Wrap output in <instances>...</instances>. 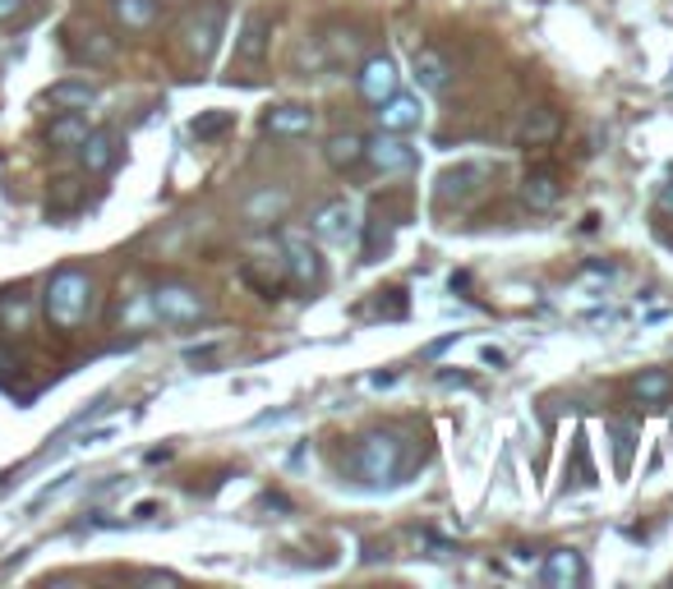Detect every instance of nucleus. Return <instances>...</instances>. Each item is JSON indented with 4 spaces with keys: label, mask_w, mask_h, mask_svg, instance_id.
Returning <instances> with one entry per match:
<instances>
[{
    "label": "nucleus",
    "mask_w": 673,
    "mask_h": 589,
    "mask_svg": "<svg viewBox=\"0 0 673 589\" xmlns=\"http://www.w3.org/2000/svg\"><path fill=\"white\" fill-rule=\"evenodd\" d=\"M42 309H47V323L51 327H79L92 309V277L84 267H61L55 277L47 281V294H42Z\"/></svg>",
    "instance_id": "nucleus-1"
},
{
    "label": "nucleus",
    "mask_w": 673,
    "mask_h": 589,
    "mask_svg": "<svg viewBox=\"0 0 673 589\" xmlns=\"http://www.w3.org/2000/svg\"><path fill=\"white\" fill-rule=\"evenodd\" d=\"M351 469L364 484H392L401 469V442L392 434H364L351 451Z\"/></svg>",
    "instance_id": "nucleus-2"
},
{
    "label": "nucleus",
    "mask_w": 673,
    "mask_h": 589,
    "mask_svg": "<svg viewBox=\"0 0 673 589\" xmlns=\"http://www.w3.org/2000/svg\"><path fill=\"white\" fill-rule=\"evenodd\" d=\"M208 313L203 294L195 286H180V281H162L158 290H152V318L166 323V327H189L199 323Z\"/></svg>",
    "instance_id": "nucleus-3"
},
{
    "label": "nucleus",
    "mask_w": 673,
    "mask_h": 589,
    "mask_svg": "<svg viewBox=\"0 0 673 589\" xmlns=\"http://www.w3.org/2000/svg\"><path fill=\"white\" fill-rule=\"evenodd\" d=\"M222 18H226L222 5H199V10L185 14V24H180V47H185V55H189L195 65H203L208 55H213L217 33H222Z\"/></svg>",
    "instance_id": "nucleus-4"
},
{
    "label": "nucleus",
    "mask_w": 673,
    "mask_h": 589,
    "mask_svg": "<svg viewBox=\"0 0 673 589\" xmlns=\"http://www.w3.org/2000/svg\"><path fill=\"white\" fill-rule=\"evenodd\" d=\"M364 162H370L378 175H407L415 166V148L407 139H397L392 129H383L378 139L364 143Z\"/></svg>",
    "instance_id": "nucleus-5"
},
{
    "label": "nucleus",
    "mask_w": 673,
    "mask_h": 589,
    "mask_svg": "<svg viewBox=\"0 0 673 589\" xmlns=\"http://www.w3.org/2000/svg\"><path fill=\"white\" fill-rule=\"evenodd\" d=\"M485 180H489L485 162H461V166L438 175V199H444V203H466V199H475Z\"/></svg>",
    "instance_id": "nucleus-6"
},
{
    "label": "nucleus",
    "mask_w": 673,
    "mask_h": 589,
    "mask_svg": "<svg viewBox=\"0 0 673 589\" xmlns=\"http://www.w3.org/2000/svg\"><path fill=\"white\" fill-rule=\"evenodd\" d=\"M267 42H273V18H267L263 10L245 14L240 37H236V61H240V65H263Z\"/></svg>",
    "instance_id": "nucleus-7"
},
{
    "label": "nucleus",
    "mask_w": 673,
    "mask_h": 589,
    "mask_svg": "<svg viewBox=\"0 0 673 589\" xmlns=\"http://www.w3.org/2000/svg\"><path fill=\"white\" fill-rule=\"evenodd\" d=\"M79 162L92 175L111 171L115 162H121V134H115V129H88V139L79 143Z\"/></svg>",
    "instance_id": "nucleus-8"
},
{
    "label": "nucleus",
    "mask_w": 673,
    "mask_h": 589,
    "mask_svg": "<svg viewBox=\"0 0 673 589\" xmlns=\"http://www.w3.org/2000/svg\"><path fill=\"white\" fill-rule=\"evenodd\" d=\"M360 92H364V102H374V106L397 92V65L388 55H370V61L360 65Z\"/></svg>",
    "instance_id": "nucleus-9"
},
{
    "label": "nucleus",
    "mask_w": 673,
    "mask_h": 589,
    "mask_svg": "<svg viewBox=\"0 0 673 589\" xmlns=\"http://www.w3.org/2000/svg\"><path fill=\"white\" fill-rule=\"evenodd\" d=\"M286 267H291V281H300V286H319L323 281L319 249L310 240H300V235H291V240H286Z\"/></svg>",
    "instance_id": "nucleus-10"
},
{
    "label": "nucleus",
    "mask_w": 673,
    "mask_h": 589,
    "mask_svg": "<svg viewBox=\"0 0 673 589\" xmlns=\"http://www.w3.org/2000/svg\"><path fill=\"white\" fill-rule=\"evenodd\" d=\"M540 580L549 589H572L586 580V566H582V553H572V548H559V553H549L545 566H540Z\"/></svg>",
    "instance_id": "nucleus-11"
},
{
    "label": "nucleus",
    "mask_w": 673,
    "mask_h": 589,
    "mask_svg": "<svg viewBox=\"0 0 673 589\" xmlns=\"http://www.w3.org/2000/svg\"><path fill=\"white\" fill-rule=\"evenodd\" d=\"M314 235L319 240H346V235L356 230V208L346 203V199H333V203H323L319 212H314Z\"/></svg>",
    "instance_id": "nucleus-12"
},
{
    "label": "nucleus",
    "mask_w": 673,
    "mask_h": 589,
    "mask_svg": "<svg viewBox=\"0 0 673 589\" xmlns=\"http://www.w3.org/2000/svg\"><path fill=\"white\" fill-rule=\"evenodd\" d=\"M411 70H415V84L425 88V92H444V88H448V78H452L448 55H444V51H434V47H420V51H415V61H411Z\"/></svg>",
    "instance_id": "nucleus-13"
},
{
    "label": "nucleus",
    "mask_w": 673,
    "mask_h": 589,
    "mask_svg": "<svg viewBox=\"0 0 673 589\" xmlns=\"http://www.w3.org/2000/svg\"><path fill=\"white\" fill-rule=\"evenodd\" d=\"M420 102L415 97H401V92H392L388 102H378V125L383 129H392V134H407V129H415L420 125Z\"/></svg>",
    "instance_id": "nucleus-14"
},
{
    "label": "nucleus",
    "mask_w": 673,
    "mask_h": 589,
    "mask_svg": "<svg viewBox=\"0 0 673 589\" xmlns=\"http://www.w3.org/2000/svg\"><path fill=\"white\" fill-rule=\"evenodd\" d=\"M522 199L531 203V212H549L553 203H559V175L545 171V166L526 171V180H522Z\"/></svg>",
    "instance_id": "nucleus-15"
},
{
    "label": "nucleus",
    "mask_w": 673,
    "mask_h": 589,
    "mask_svg": "<svg viewBox=\"0 0 673 589\" xmlns=\"http://www.w3.org/2000/svg\"><path fill=\"white\" fill-rule=\"evenodd\" d=\"M263 129L267 134H282V139H296V134H310L314 129V111L310 106H277L263 115Z\"/></svg>",
    "instance_id": "nucleus-16"
},
{
    "label": "nucleus",
    "mask_w": 673,
    "mask_h": 589,
    "mask_svg": "<svg viewBox=\"0 0 673 589\" xmlns=\"http://www.w3.org/2000/svg\"><path fill=\"white\" fill-rule=\"evenodd\" d=\"M553 134H559V115L553 111H526L522 115V125H516V143L522 148H540V143H549Z\"/></svg>",
    "instance_id": "nucleus-17"
},
{
    "label": "nucleus",
    "mask_w": 673,
    "mask_h": 589,
    "mask_svg": "<svg viewBox=\"0 0 673 589\" xmlns=\"http://www.w3.org/2000/svg\"><path fill=\"white\" fill-rule=\"evenodd\" d=\"M392 217L383 212V203H374L370 208V222H364V263H374V259H383V249L392 245Z\"/></svg>",
    "instance_id": "nucleus-18"
},
{
    "label": "nucleus",
    "mask_w": 673,
    "mask_h": 589,
    "mask_svg": "<svg viewBox=\"0 0 673 589\" xmlns=\"http://www.w3.org/2000/svg\"><path fill=\"white\" fill-rule=\"evenodd\" d=\"M70 51L79 55V61H88V65H107L111 55H115V42H111L102 28H84L79 37H70Z\"/></svg>",
    "instance_id": "nucleus-19"
},
{
    "label": "nucleus",
    "mask_w": 673,
    "mask_h": 589,
    "mask_svg": "<svg viewBox=\"0 0 673 589\" xmlns=\"http://www.w3.org/2000/svg\"><path fill=\"white\" fill-rule=\"evenodd\" d=\"M111 14L121 18L125 28H134V33H144V28H152L158 24V14H162V5L158 0H111Z\"/></svg>",
    "instance_id": "nucleus-20"
},
{
    "label": "nucleus",
    "mask_w": 673,
    "mask_h": 589,
    "mask_svg": "<svg viewBox=\"0 0 673 589\" xmlns=\"http://www.w3.org/2000/svg\"><path fill=\"white\" fill-rule=\"evenodd\" d=\"M323 156H328L333 171H351V166L364 162V139H360V134H333L328 148H323Z\"/></svg>",
    "instance_id": "nucleus-21"
},
{
    "label": "nucleus",
    "mask_w": 673,
    "mask_h": 589,
    "mask_svg": "<svg viewBox=\"0 0 673 589\" xmlns=\"http://www.w3.org/2000/svg\"><path fill=\"white\" fill-rule=\"evenodd\" d=\"M47 102L65 106V111H88L92 102H98V88H92V84H70V78H65V84H55L47 92Z\"/></svg>",
    "instance_id": "nucleus-22"
},
{
    "label": "nucleus",
    "mask_w": 673,
    "mask_h": 589,
    "mask_svg": "<svg viewBox=\"0 0 673 589\" xmlns=\"http://www.w3.org/2000/svg\"><path fill=\"white\" fill-rule=\"evenodd\" d=\"M669 391H673V378L664 368H646L637 383H632V397H637L641 405H660V401H669Z\"/></svg>",
    "instance_id": "nucleus-23"
},
{
    "label": "nucleus",
    "mask_w": 673,
    "mask_h": 589,
    "mask_svg": "<svg viewBox=\"0 0 673 589\" xmlns=\"http://www.w3.org/2000/svg\"><path fill=\"white\" fill-rule=\"evenodd\" d=\"M47 139H51L55 148H79V143L88 139V125H84V115H79V111H65L61 121H55V125L47 129Z\"/></svg>",
    "instance_id": "nucleus-24"
},
{
    "label": "nucleus",
    "mask_w": 673,
    "mask_h": 589,
    "mask_svg": "<svg viewBox=\"0 0 673 589\" xmlns=\"http://www.w3.org/2000/svg\"><path fill=\"white\" fill-rule=\"evenodd\" d=\"M230 125H236V115L230 111H208V115H199V121L189 125V134H195L199 143H208V139H217V134H226Z\"/></svg>",
    "instance_id": "nucleus-25"
},
{
    "label": "nucleus",
    "mask_w": 673,
    "mask_h": 589,
    "mask_svg": "<svg viewBox=\"0 0 673 589\" xmlns=\"http://www.w3.org/2000/svg\"><path fill=\"white\" fill-rule=\"evenodd\" d=\"M18 373H24V360H18V350L0 341V391H14Z\"/></svg>",
    "instance_id": "nucleus-26"
},
{
    "label": "nucleus",
    "mask_w": 673,
    "mask_h": 589,
    "mask_svg": "<svg viewBox=\"0 0 673 589\" xmlns=\"http://www.w3.org/2000/svg\"><path fill=\"white\" fill-rule=\"evenodd\" d=\"M217 350H222L217 341H213V346H189V350H185V364H195V368L203 364V368H208V364L217 360Z\"/></svg>",
    "instance_id": "nucleus-27"
},
{
    "label": "nucleus",
    "mask_w": 673,
    "mask_h": 589,
    "mask_svg": "<svg viewBox=\"0 0 673 589\" xmlns=\"http://www.w3.org/2000/svg\"><path fill=\"white\" fill-rule=\"evenodd\" d=\"M613 438H619V469H627V461H632V428L613 424Z\"/></svg>",
    "instance_id": "nucleus-28"
},
{
    "label": "nucleus",
    "mask_w": 673,
    "mask_h": 589,
    "mask_svg": "<svg viewBox=\"0 0 673 589\" xmlns=\"http://www.w3.org/2000/svg\"><path fill=\"white\" fill-rule=\"evenodd\" d=\"M24 10H28V0H0V28L14 24V18L24 14Z\"/></svg>",
    "instance_id": "nucleus-29"
},
{
    "label": "nucleus",
    "mask_w": 673,
    "mask_h": 589,
    "mask_svg": "<svg viewBox=\"0 0 673 589\" xmlns=\"http://www.w3.org/2000/svg\"><path fill=\"white\" fill-rule=\"evenodd\" d=\"M438 383H444V387H466L471 378H466V373H438Z\"/></svg>",
    "instance_id": "nucleus-30"
},
{
    "label": "nucleus",
    "mask_w": 673,
    "mask_h": 589,
    "mask_svg": "<svg viewBox=\"0 0 673 589\" xmlns=\"http://www.w3.org/2000/svg\"><path fill=\"white\" fill-rule=\"evenodd\" d=\"M485 364H508V355H503V350H494V346H485Z\"/></svg>",
    "instance_id": "nucleus-31"
},
{
    "label": "nucleus",
    "mask_w": 673,
    "mask_h": 589,
    "mask_svg": "<svg viewBox=\"0 0 673 589\" xmlns=\"http://www.w3.org/2000/svg\"><path fill=\"white\" fill-rule=\"evenodd\" d=\"M660 203H664V208H673V189H664V199H660Z\"/></svg>",
    "instance_id": "nucleus-32"
}]
</instances>
